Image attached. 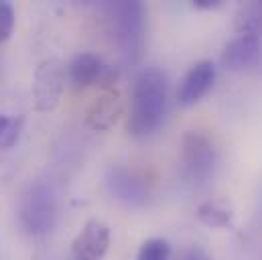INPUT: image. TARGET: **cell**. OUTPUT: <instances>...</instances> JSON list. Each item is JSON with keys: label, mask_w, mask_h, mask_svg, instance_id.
I'll return each instance as SVG.
<instances>
[{"label": "cell", "mask_w": 262, "mask_h": 260, "mask_svg": "<svg viewBox=\"0 0 262 260\" xmlns=\"http://www.w3.org/2000/svg\"><path fill=\"white\" fill-rule=\"evenodd\" d=\"M197 218L201 224H205L209 228H226V226H230L234 213L226 201L209 199L197 207Z\"/></svg>", "instance_id": "4fadbf2b"}, {"label": "cell", "mask_w": 262, "mask_h": 260, "mask_svg": "<svg viewBox=\"0 0 262 260\" xmlns=\"http://www.w3.org/2000/svg\"><path fill=\"white\" fill-rule=\"evenodd\" d=\"M63 85H66V77L61 63L57 59L41 61L33 75V96L37 110L51 112L61 100Z\"/></svg>", "instance_id": "8992f818"}, {"label": "cell", "mask_w": 262, "mask_h": 260, "mask_svg": "<svg viewBox=\"0 0 262 260\" xmlns=\"http://www.w3.org/2000/svg\"><path fill=\"white\" fill-rule=\"evenodd\" d=\"M106 189L116 201L128 207H142L150 197L148 181L134 169L114 165L106 173Z\"/></svg>", "instance_id": "5b68a950"}, {"label": "cell", "mask_w": 262, "mask_h": 260, "mask_svg": "<svg viewBox=\"0 0 262 260\" xmlns=\"http://www.w3.org/2000/svg\"><path fill=\"white\" fill-rule=\"evenodd\" d=\"M106 14L114 41L126 63H136L144 51L146 35V8L138 0H122L106 4Z\"/></svg>", "instance_id": "7a4b0ae2"}, {"label": "cell", "mask_w": 262, "mask_h": 260, "mask_svg": "<svg viewBox=\"0 0 262 260\" xmlns=\"http://www.w3.org/2000/svg\"><path fill=\"white\" fill-rule=\"evenodd\" d=\"M136 260H171V244L163 238L144 240L138 248Z\"/></svg>", "instance_id": "9a60e30c"}, {"label": "cell", "mask_w": 262, "mask_h": 260, "mask_svg": "<svg viewBox=\"0 0 262 260\" xmlns=\"http://www.w3.org/2000/svg\"><path fill=\"white\" fill-rule=\"evenodd\" d=\"M14 8L10 2H0V43L8 41L14 31Z\"/></svg>", "instance_id": "2e32d148"}, {"label": "cell", "mask_w": 262, "mask_h": 260, "mask_svg": "<svg viewBox=\"0 0 262 260\" xmlns=\"http://www.w3.org/2000/svg\"><path fill=\"white\" fill-rule=\"evenodd\" d=\"M122 104L114 90L104 92L88 110V124L94 130H108L120 116Z\"/></svg>", "instance_id": "8fae6325"}, {"label": "cell", "mask_w": 262, "mask_h": 260, "mask_svg": "<svg viewBox=\"0 0 262 260\" xmlns=\"http://www.w3.org/2000/svg\"><path fill=\"white\" fill-rule=\"evenodd\" d=\"M179 161H181L183 175L195 185L209 181L215 175V169L220 163L213 142L201 132L183 134L181 146H179Z\"/></svg>", "instance_id": "277c9868"}, {"label": "cell", "mask_w": 262, "mask_h": 260, "mask_svg": "<svg viewBox=\"0 0 262 260\" xmlns=\"http://www.w3.org/2000/svg\"><path fill=\"white\" fill-rule=\"evenodd\" d=\"M177 260H213V258L209 256V252H207L205 248L191 244V246H187V248H183V250L179 252Z\"/></svg>", "instance_id": "e0dca14e"}, {"label": "cell", "mask_w": 262, "mask_h": 260, "mask_svg": "<svg viewBox=\"0 0 262 260\" xmlns=\"http://www.w3.org/2000/svg\"><path fill=\"white\" fill-rule=\"evenodd\" d=\"M69 81L75 90H85L96 83H108L112 77V69L102 63V59L94 53H79L71 59L67 67Z\"/></svg>", "instance_id": "30bf717a"}, {"label": "cell", "mask_w": 262, "mask_h": 260, "mask_svg": "<svg viewBox=\"0 0 262 260\" xmlns=\"http://www.w3.org/2000/svg\"><path fill=\"white\" fill-rule=\"evenodd\" d=\"M262 41L256 35H236L222 51V65L228 71H248L260 61Z\"/></svg>", "instance_id": "ba28073f"}, {"label": "cell", "mask_w": 262, "mask_h": 260, "mask_svg": "<svg viewBox=\"0 0 262 260\" xmlns=\"http://www.w3.org/2000/svg\"><path fill=\"white\" fill-rule=\"evenodd\" d=\"M220 4H222V0H193V6H195V8H203V10L217 8Z\"/></svg>", "instance_id": "ac0fdd59"}, {"label": "cell", "mask_w": 262, "mask_h": 260, "mask_svg": "<svg viewBox=\"0 0 262 260\" xmlns=\"http://www.w3.org/2000/svg\"><path fill=\"white\" fill-rule=\"evenodd\" d=\"M169 106V83L167 75L157 67L142 69L132 88L130 112L126 128L132 136L144 138L157 132L165 120Z\"/></svg>", "instance_id": "6da1fadb"}, {"label": "cell", "mask_w": 262, "mask_h": 260, "mask_svg": "<svg viewBox=\"0 0 262 260\" xmlns=\"http://www.w3.org/2000/svg\"><path fill=\"white\" fill-rule=\"evenodd\" d=\"M234 29L238 35H262V0H250L238 6L234 14Z\"/></svg>", "instance_id": "7c38bea8"}, {"label": "cell", "mask_w": 262, "mask_h": 260, "mask_svg": "<svg viewBox=\"0 0 262 260\" xmlns=\"http://www.w3.org/2000/svg\"><path fill=\"white\" fill-rule=\"evenodd\" d=\"M110 246V228L102 220H88L71 242L73 260H100Z\"/></svg>", "instance_id": "52a82bcc"}, {"label": "cell", "mask_w": 262, "mask_h": 260, "mask_svg": "<svg viewBox=\"0 0 262 260\" xmlns=\"http://www.w3.org/2000/svg\"><path fill=\"white\" fill-rule=\"evenodd\" d=\"M23 116H10V114H0V150L10 148L23 130Z\"/></svg>", "instance_id": "5bb4252c"}, {"label": "cell", "mask_w": 262, "mask_h": 260, "mask_svg": "<svg viewBox=\"0 0 262 260\" xmlns=\"http://www.w3.org/2000/svg\"><path fill=\"white\" fill-rule=\"evenodd\" d=\"M215 81V65L209 59L197 61L189 67L177 88V102L181 106H195L197 102L213 88Z\"/></svg>", "instance_id": "9c48e42d"}, {"label": "cell", "mask_w": 262, "mask_h": 260, "mask_svg": "<svg viewBox=\"0 0 262 260\" xmlns=\"http://www.w3.org/2000/svg\"><path fill=\"white\" fill-rule=\"evenodd\" d=\"M59 220V195L49 181L33 183L20 197L18 222L29 236H47Z\"/></svg>", "instance_id": "3957f363"}]
</instances>
